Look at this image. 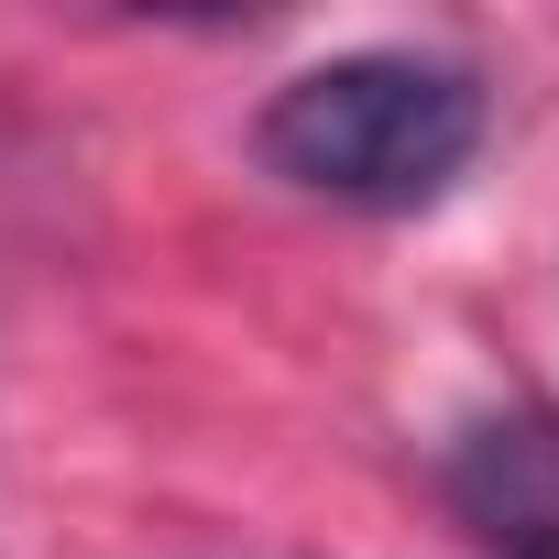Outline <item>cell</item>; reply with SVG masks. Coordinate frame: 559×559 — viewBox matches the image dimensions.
<instances>
[{"instance_id": "6da1fadb", "label": "cell", "mask_w": 559, "mask_h": 559, "mask_svg": "<svg viewBox=\"0 0 559 559\" xmlns=\"http://www.w3.org/2000/svg\"><path fill=\"white\" fill-rule=\"evenodd\" d=\"M263 165L308 187V198H341V209H439L472 154H483V78L450 67V56H406V45H362V56H330L308 78H286L252 121Z\"/></svg>"}, {"instance_id": "7a4b0ae2", "label": "cell", "mask_w": 559, "mask_h": 559, "mask_svg": "<svg viewBox=\"0 0 559 559\" xmlns=\"http://www.w3.org/2000/svg\"><path fill=\"white\" fill-rule=\"evenodd\" d=\"M515 559H559V526H548V537H526V548H515Z\"/></svg>"}]
</instances>
